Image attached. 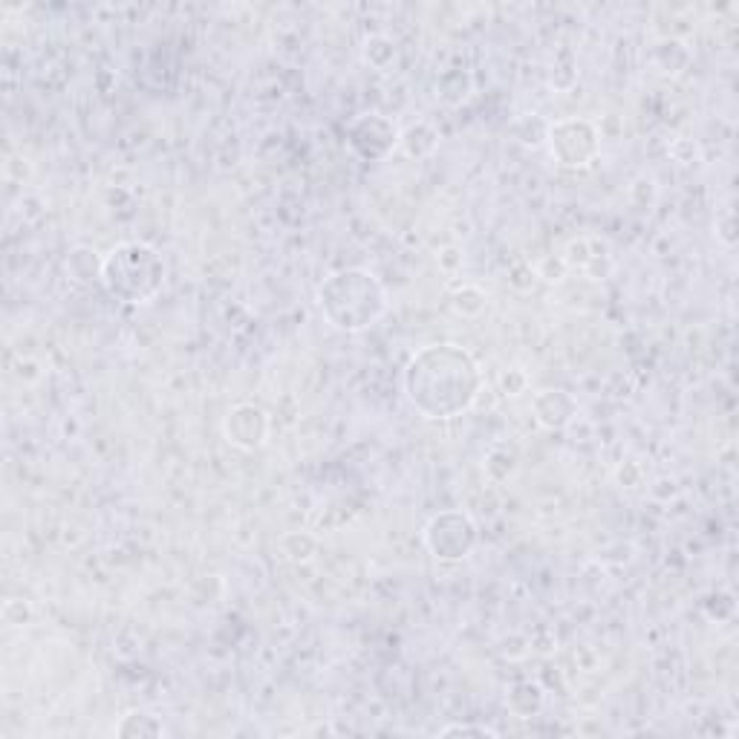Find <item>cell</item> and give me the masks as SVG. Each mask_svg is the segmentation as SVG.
<instances>
[{"label":"cell","mask_w":739,"mask_h":739,"mask_svg":"<svg viewBox=\"0 0 739 739\" xmlns=\"http://www.w3.org/2000/svg\"><path fill=\"white\" fill-rule=\"evenodd\" d=\"M169 278V263L151 243L128 240L113 246L99 263V283L122 304H151Z\"/></svg>","instance_id":"3"},{"label":"cell","mask_w":739,"mask_h":739,"mask_svg":"<svg viewBox=\"0 0 739 739\" xmlns=\"http://www.w3.org/2000/svg\"><path fill=\"white\" fill-rule=\"evenodd\" d=\"M532 413L537 425H543L546 431H564L578 416V402L566 390L550 388L532 399Z\"/></svg>","instance_id":"8"},{"label":"cell","mask_w":739,"mask_h":739,"mask_svg":"<svg viewBox=\"0 0 739 739\" xmlns=\"http://www.w3.org/2000/svg\"><path fill=\"white\" fill-rule=\"evenodd\" d=\"M443 737H497L495 728H488V725H468V722H457L443 728Z\"/></svg>","instance_id":"15"},{"label":"cell","mask_w":739,"mask_h":739,"mask_svg":"<svg viewBox=\"0 0 739 739\" xmlns=\"http://www.w3.org/2000/svg\"><path fill=\"white\" fill-rule=\"evenodd\" d=\"M269 434H272V420L269 413L254 402H237L231 404L226 420H222V436L226 443L237 450H260L269 443Z\"/></svg>","instance_id":"7"},{"label":"cell","mask_w":739,"mask_h":739,"mask_svg":"<svg viewBox=\"0 0 739 739\" xmlns=\"http://www.w3.org/2000/svg\"><path fill=\"white\" fill-rule=\"evenodd\" d=\"M116 737L124 739H145V737H165V722L153 717L148 710H130L116 725Z\"/></svg>","instance_id":"12"},{"label":"cell","mask_w":739,"mask_h":739,"mask_svg":"<svg viewBox=\"0 0 739 739\" xmlns=\"http://www.w3.org/2000/svg\"><path fill=\"white\" fill-rule=\"evenodd\" d=\"M361 58L373 69H388L390 64L396 62V44L388 35H370L365 46H361Z\"/></svg>","instance_id":"14"},{"label":"cell","mask_w":739,"mask_h":739,"mask_svg":"<svg viewBox=\"0 0 739 739\" xmlns=\"http://www.w3.org/2000/svg\"><path fill=\"white\" fill-rule=\"evenodd\" d=\"M488 304V295L477 286V283H457L454 292H450V306L457 309L465 318H474L480 315Z\"/></svg>","instance_id":"13"},{"label":"cell","mask_w":739,"mask_h":739,"mask_svg":"<svg viewBox=\"0 0 739 739\" xmlns=\"http://www.w3.org/2000/svg\"><path fill=\"white\" fill-rule=\"evenodd\" d=\"M422 541L439 564H459L480 546V529L468 511L445 509L427 520Z\"/></svg>","instance_id":"5"},{"label":"cell","mask_w":739,"mask_h":739,"mask_svg":"<svg viewBox=\"0 0 739 739\" xmlns=\"http://www.w3.org/2000/svg\"><path fill=\"white\" fill-rule=\"evenodd\" d=\"M546 148L557 169L584 171L601 156V130L593 119H580V116L557 119L550 122L546 130Z\"/></svg>","instance_id":"4"},{"label":"cell","mask_w":739,"mask_h":739,"mask_svg":"<svg viewBox=\"0 0 739 739\" xmlns=\"http://www.w3.org/2000/svg\"><path fill=\"white\" fill-rule=\"evenodd\" d=\"M543 687L537 682H518L511 685V691L506 694V705L514 717L520 719H532L534 714H541L543 708Z\"/></svg>","instance_id":"11"},{"label":"cell","mask_w":739,"mask_h":739,"mask_svg":"<svg viewBox=\"0 0 739 739\" xmlns=\"http://www.w3.org/2000/svg\"><path fill=\"white\" fill-rule=\"evenodd\" d=\"M407 402L431 422L457 420L468 413L486 388L480 361L463 344L439 341L413 352L402 370Z\"/></svg>","instance_id":"1"},{"label":"cell","mask_w":739,"mask_h":739,"mask_svg":"<svg viewBox=\"0 0 739 739\" xmlns=\"http://www.w3.org/2000/svg\"><path fill=\"white\" fill-rule=\"evenodd\" d=\"M315 304L329 327L347 336L376 327L388 313V290L365 267H347L329 272L315 290Z\"/></svg>","instance_id":"2"},{"label":"cell","mask_w":739,"mask_h":739,"mask_svg":"<svg viewBox=\"0 0 739 739\" xmlns=\"http://www.w3.org/2000/svg\"><path fill=\"white\" fill-rule=\"evenodd\" d=\"M399 148H402L411 160H425V156H431V153L439 148V130H436L431 122L411 124V128L402 130V142H399Z\"/></svg>","instance_id":"10"},{"label":"cell","mask_w":739,"mask_h":739,"mask_svg":"<svg viewBox=\"0 0 739 739\" xmlns=\"http://www.w3.org/2000/svg\"><path fill=\"white\" fill-rule=\"evenodd\" d=\"M569 249L572 252H580V258H569V254H566V263H569L572 269H578V272H589V275H595V278H604L612 269L610 246L604 243V240H598L595 252H587L584 237H580V240H572Z\"/></svg>","instance_id":"9"},{"label":"cell","mask_w":739,"mask_h":739,"mask_svg":"<svg viewBox=\"0 0 739 739\" xmlns=\"http://www.w3.org/2000/svg\"><path fill=\"white\" fill-rule=\"evenodd\" d=\"M399 142L402 128L384 113H361L347 124V148L365 162H384Z\"/></svg>","instance_id":"6"}]
</instances>
